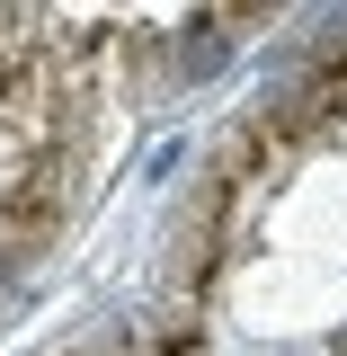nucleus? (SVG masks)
<instances>
[{
  "label": "nucleus",
  "mask_w": 347,
  "mask_h": 356,
  "mask_svg": "<svg viewBox=\"0 0 347 356\" xmlns=\"http://www.w3.org/2000/svg\"><path fill=\"white\" fill-rule=\"evenodd\" d=\"M72 134H81V81L54 18L0 9V276L36 259L72 196Z\"/></svg>",
  "instance_id": "1"
}]
</instances>
